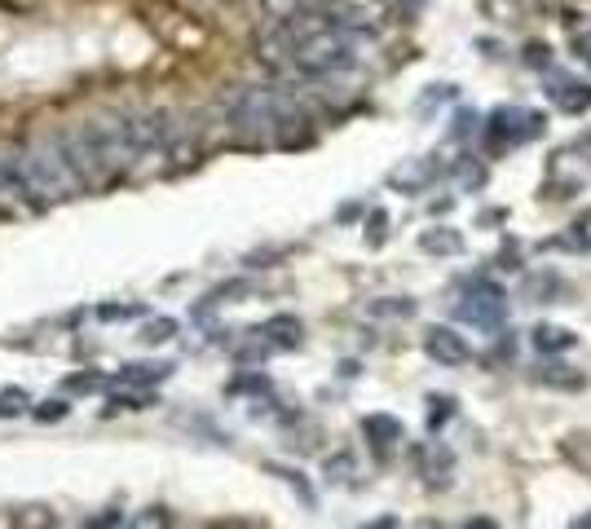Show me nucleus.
Returning a JSON list of instances; mask_svg holds the SVG:
<instances>
[{"mask_svg": "<svg viewBox=\"0 0 591 529\" xmlns=\"http://www.w3.org/2000/svg\"><path fill=\"white\" fill-rule=\"evenodd\" d=\"M530 344L543 353V358H552V353H570L574 344H579V336L570 331V327H556V322H539L534 327V336H530Z\"/></svg>", "mask_w": 591, "mask_h": 529, "instance_id": "14", "label": "nucleus"}, {"mask_svg": "<svg viewBox=\"0 0 591 529\" xmlns=\"http://www.w3.org/2000/svg\"><path fill=\"white\" fill-rule=\"evenodd\" d=\"M67 415H71V406H67V401H58V397L36 406V419H40V423H58V419H67Z\"/></svg>", "mask_w": 591, "mask_h": 529, "instance_id": "28", "label": "nucleus"}, {"mask_svg": "<svg viewBox=\"0 0 591 529\" xmlns=\"http://www.w3.org/2000/svg\"><path fill=\"white\" fill-rule=\"evenodd\" d=\"M362 437H366L379 454H388L393 446H402L406 428H402V419H393V415H366V419H362Z\"/></svg>", "mask_w": 591, "mask_h": 529, "instance_id": "9", "label": "nucleus"}, {"mask_svg": "<svg viewBox=\"0 0 591 529\" xmlns=\"http://www.w3.org/2000/svg\"><path fill=\"white\" fill-rule=\"evenodd\" d=\"M570 529H591V508H587V512H579V517L570 521Z\"/></svg>", "mask_w": 591, "mask_h": 529, "instance_id": "37", "label": "nucleus"}, {"mask_svg": "<svg viewBox=\"0 0 591 529\" xmlns=\"http://www.w3.org/2000/svg\"><path fill=\"white\" fill-rule=\"evenodd\" d=\"M80 137H84L102 181H116V177L132 172L141 163V154L132 146V132H128V115H98V120L80 124Z\"/></svg>", "mask_w": 591, "mask_h": 529, "instance_id": "4", "label": "nucleus"}, {"mask_svg": "<svg viewBox=\"0 0 591 529\" xmlns=\"http://www.w3.org/2000/svg\"><path fill=\"white\" fill-rule=\"evenodd\" d=\"M525 62H530V67H547V62H552V49H547V44H530V49H525Z\"/></svg>", "mask_w": 591, "mask_h": 529, "instance_id": "33", "label": "nucleus"}, {"mask_svg": "<svg viewBox=\"0 0 591 529\" xmlns=\"http://www.w3.org/2000/svg\"><path fill=\"white\" fill-rule=\"evenodd\" d=\"M172 371H177L172 362H132V367L119 371L111 384H116V389H150V384H164Z\"/></svg>", "mask_w": 591, "mask_h": 529, "instance_id": "11", "label": "nucleus"}, {"mask_svg": "<svg viewBox=\"0 0 591 529\" xmlns=\"http://www.w3.org/2000/svg\"><path fill=\"white\" fill-rule=\"evenodd\" d=\"M561 291V278L556 273H530L525 287H521V300H552Z\"/></svg>", "mask_w": 591, "mask_h": 529, "instance_id": "17", "label": "nucleus"}, {"mask_svg": "<svg viewBox=\"0 0 591 529\" xmlns=\"http://www.w3.org/2000/svg\"><path fill=\"white\" fill-rule=\"evenodd\" d=\"M419 248H424L428 257H459V252H464V234L451 230V225H437V230H424V234H419Z\"/></svg>", "mask_w": 591, "mask_h": 529, "instance_id": "16", "label": "nucleus"}, {"mask_svg": "<svg viewBox=\"0 0 591 529\" xmlns=\"http://www.w3.org/2000/svg\"><path fill=\"white\" fill-rule=\"evenodd\" d=\"M9 172H13L18 190H22L31 203H62V199H76V194L84 190V181H80L76 163L67 159L58 132L31 137V141L13 154Z\"/></svg>", "mask_w": 591, "mask_h": 529, "instance_id": "1", "label": "nucleus"}, {"mask_svg": "<svg viewBox=\"0 0 591 529\" xmlns=\"http://www.w3.org/2000/svg\"><path fill=\"white\" fill-rule=\"evenodd\" d=\"M552 102L565 115H583V111H591V84L570 80V75H552Z\"/></svg>", "mask_w": 591, "mask_h": 529, "instance_id": "10", "label": "nucleus"}, {"mask_svg": "<svg viewBox=\"0 0 591 529\" xmlns=\"http://www.w3.org/2000/svg\"><path fill=\"white\" fill-rule=\"evenodd\" d=\"M274 349H296L300 344V336H305V327H300V318H292V313H274L265 327H256Z\"/></svg>", "mask_w": 591, "mask_h": 529, "instance_id": "15", "label": "nucleus"}, {"mask_svg": "<svg viewBox=\"0 0 591 529\" xmlns=\"http://www.w3.org/2000/svg\"><path fill=\"white\" fill-rule=\"evenodd\" d=\"M146 406H155V397L150 393H116L102 415H116V410H146Z\"/></svg>", "mask_w": 591, "mask_h": 529, "instance_id": "23", "label": "nucleus"}, {"mask_svg": "<svg viewBox=\"0 0 591 529\" xmlns=\"http://www.w3.org/2000/svg\"><path fill=\"white\" fill-rule=\"evenodd\" d=\"M534 384H543V389H565V393H579V389H587V375H583V371H574V367H565V362H539V371H534Z\"/></svg>", "mask_w": 591, "mask_h": 529, "instance_id": "12", "label": "nucleus"}, {"mask_svg": "<svg viewBox=\"0 0 591 529\" xmlns=\"http://www.w3.org/2000/svg\"><path fill=\"white\" fill-rule=\"evenodd\" d=\"M543 129V120L534 115V111H521V107H499L494 115H490V137H494V146H516V141H530V137H539Z\"/></svg>", "mask_w": 591, "mask_h": 529, "instance_id": "6", "label": "nucleus"}, {"mask_svg": "<svg viewBox=\"0 0 591 529\" xmlns=\"http://www.w3.org/2000/svg\"><path fill=\"white\" fill-rule=\"evenodd\" d=\"M476 124H481V115H476V111H459V115H455V137L464 141L468 132H476Z\"/></svg>", "mask_w": 591, "mask_h": 529, "instance_id": "31", "label": "nucleus"}, {"mask_svg": "<svg viewBox=\"0 0 591 529\" xmlns=\"http://www.w3.org/2000/svg\"><path fill=\"white\" fill-rule=\"evenodd\" d=\"M119 525H124V512L119 508H107V512L89 517V529H119Z\"/></svg>", "mask_w": 591, "mask_h": 529, "instance_id": "30", "label": "nucleus"}, {"mask_svg": "<svg viewBox=\"0 0 591 529\" xmlns=\"http://www.w3.org/2000/svg\"><path fill=\"white\" fill-rule=\"evenodd\" d=\"M265 468H269V472H274V477H283V481H287V486H296V494H300V499H305V503H314V490H309V486H305V477H300V472H296V468H283V463H265Z\"/></svg>", "mask_w": 591, "mask_h": 529, "instance_id": "24", "label": "nucleus"}, {"mask_svg": "<svg viewBox=\"0 0 591 529\" xmlns=\"http://www.w3.org/2000/svg\"><path fill=\"white\" fill-rule=\"evenodd\" d=\"M556 248H570V252H587L591 239H587V234H565V239H556Z\"/></svg>", "mask_w": 591, "mask_h": 529, "instance_id": "35", "label": "nucleus"}, {"mask_svg": "<svg viewBox=\"0 0 591 529\" xmlns=\"http://www.w3.org/2000/svg\"><path fill=\"white\" fill-rule=\"evenodd\" d=\"M137 313H141L137 304H102V309H98V318H102V322H119V318H137Z\"/></svg>", "mask_w": 591, "mask_h": 529, "instance_id": "29", "label": "nucleus"}, {"mask_svg": "<svg viewBox=\"0 0 591 529\" xmlns=\"http://www.w3.org/2000/svg\"><path fill=\"white\" fill-rule=\"evenodd\" d=\"M221 107H226V124L238 146H274L283 120L296 111V98L278 89H235Z\"/></svg>", "mask_w": 591, "mask_h": 529, "instance_id": "2", "label": "nucleus"}, {"mask_svg": "<svg viewBox=\"0 0 591 529\" xmlns=\"http://www.w3.org/2000/svg\"><path fill=\"white\" fill-rule=\"evenodd\" d=\"M102 384V375H71L67 380V393H93Z\"/></svg>", "mask_w": 591, "mask_h": 529, "instance_id": "32", "label": "nucleus"}, {"mask_svg": "<svg viewBox=\"0 0 591 529\" xmlns=\"http://www.w3.org/2000/svg\"><path fill=\"white\" fill-rule=\"evenodd\" d=\"M455 177H459L464 190H481V186H485V168H481V163H468V159L455 168Z\"/></svg>", "mask_w": 591, "mask_h": 529, "instance_id": "27", "label": "nucleus"}, {"mask_svg": "<svg viewBox=\"0 0 591 529\" xmlns=\"http://www.w3.org/2000/svg\"><path fill=\"white\" fill-rule=\"evenodd\" d=\"M406 4H411V9H415V4H419V0H406Z\"/></svg>", "mask_w": 591, "mask_h": 529, "instance_id": "39", "label": "nucleus"}, {"mask_svg": "<svg viewBox=\"0 0 591 529\" xmlns=\"http://www.w3.org/2000/svg\"><path fill=\"white\" fill-rule=\"evenodd\" d=\"M323 468H327V481H340V486H345V481L354 477V454H331Z\"/></svg>", "mask_w": 591, "mask_h": 529, "instance_id": "25", "label": "nucleus"}, {"mask_svg": "<svg viewBox=\"0 0 591 529\" xmlns=\"http://www.w3.org/2000/svg\"><path fill=\"white\" fill-rule=\"evenodd\" d=\"M433 177H437V163H428V159H406L402 168H393V172H388V186H397V190L415 194V190H424Z\"/></svg>", "mask_w": 591, "mask_h": 529, "instance_id": "13", "label": "nucleus"}, {"mask_svg": "<svg viewBox=\"0 0 591 529\" xmlns=\"http://www.w3.org/2000/svg\"><path fill=\"white\" fill-rule=\"evenodd\" d=\"M451 415H455V397H446V393H442V397H428V432H437V428H442Z\"/></svg>", "mask_w": 591, "mask_h": 529, "instance_id": "21", "label": "nucleus"}, {"mask_svg": "<svg viewBox=\"0 0 591 529\" xmlns=\"http://www.w3.org/2000/svg\"><path fill=\"white\" fill-rule=\"evenodd\" d=\"M455 318L468 322V327H481V331H499L503 318H507V296L499 282L490 278H473L464 287V300L455 304Z\"/></svg>", "mask_w": 591, "mask_h": 529, "instance_id": "5", "label": "nucleus"}, {"mask_svg": "<svg viewBox=\"0 0 591 529\" xmlns=\"http://www.w3.org/2000/svg\"><path fill=\"white\" fill-rule=\"evenodd\" d=\"M128 529H172V517L164 508H146V512H137V521Z\"/></svg>", "mask_w": 591, "mask_h": 529, "instance_id": "26", "label": "nucleus"}, {"mask_svg": "<svg viewBox=\"0 0 591 529\" xmlns=\"http://www.w3.org/2000/svg\"><path fill=\"white\" fill-rule=\"evenodd\" d=\"M31 397L22 389H0V419H13V415H27Z\"/></svg>", "mask_w": 591, "mask_h": 529, "instance_id": "22", "label": "nucleus"}, {"mask_svg": "<svg viewBox=\"0 0 591 529\" xmlns=\"http://www.w3.org/2000/svg\"><path fill=\"white\" fill-rule=\"evenodd\" d=\"M53 512L49 508H22V512H13V529H53Z\"/></svg>", "mask_w": 591, "mask_h": 529, "instance_id": "19", "label": "nucleus"}, {"mask_svg": "<svg viewBox=\"0 0 591 529\" xmlns=\"http://www.w3.org/2000/svg\"><path fill=\"white\" fill-rule=\"evenodd\" d=\"M424 353H428L433 362H442V367H464V362L473 358L468 340H464L455 327H428V331H424Z\"/></svg>", "mask_w": 591, "mask_h": 529, "instance_id": "7", "label": "nucleus"}, {"mask_svg": "<svg viewBox=\"0 0 591 529\" xmlns=\"http://www.w3.org/2000/svg\"><path fill=\"white\" fill-rule=\"evenodd\" d=\"M371 313H375V318H415V300H411V296H402V300L388 296V300H375Z\"/></svg>", "mask_w": 591, "mask_h": 529, "instance_id": "18", "label": "nucleus"}, {"mask_svg": "<svg viewBox=\"0 0 591 529\" xmlns=\"http://www.w3.org/2000/svg\"><path fill=\"white\" fill-rule=\"evenodd\" d=\"M177 336V318H150L146 327H141V340L146 344H164V340H172Z\"/></svg>", "mask_w": 591, "mask_h": 529, "instance_id": "20", "label": "nucleus"}, {"mask_svg": "<svg viewBox=\"0 0 591 529\" xmlns=\"http://www.w3.org/2000/svg\"><path fill=\"white\" fill-rule=\"evenodd\" d=\"M459 529H499V525H494L490 517H473V521H464V525H459Z\"/></svg>", "mask_w": 591, "mask_h": 529, "instance_id": "36", "label": "nucleus"}, {"mask_svg": "<svg viewBox=\"0 0 591 529\" xmlns=\"http://www.w3.org/2000/svg\"><path fill=\"white\" fill-rule=\"evenodd\" d=\"M354 62H357V36L336 27V22H327L323 31L305 36L292 49V58H287V67L296 75H305V80H331V75L349 71Z\"/></svg>", "mask_w": 591, "mask_h": 529, "instance_id": "3", "label": "nucleus"}, {"mask_svg": "<svg viewBox=\"0 0 591 529\" xmlns=\"http://www.w3.org/2000/svg\"><path fill=\"white\" fill-rule=\"evenodd\" d=\"M451 472H455V454H451V446H442V441H428L424 450H419V477H424V486H451Z\"/></svg>", "mask_w": 591, "mask_h": 529, "instance_id": "8", "label": "nucleus"}, {"mask_svg": "<svg viewBox=\"0 0 591 529\" xmlns=\"http://www.w3.org/2000/svg\"><path fill=\"white\" fill-rule=\"evenodd\" d=\"M362 529H397V517H379L375 525H362Z\"/></svg>", "mask_w": 591, "mask_h": 529, "instance_id": "38", "label": "nucleus"}, {"mask_svg": "<svg viewBox=\"0 0 591 529\" xmlns=\"http://www.w3.org/2000/svg\"><path fill=\"white\" fill-rule=\"evenodd\" d=\"M384 225H388V217L384 212H371V248L384 243Z\"/></svg>", "mask_w": 591, "mask_h": 529, "instance_id": "34", "label": "nucleus"}]
</instances>
